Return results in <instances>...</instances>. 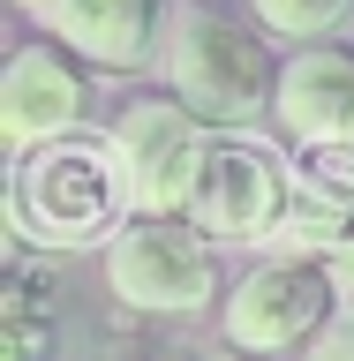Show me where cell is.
<instances>
[{
    "label": "cell",
    "mask_w": 354,
    "mask_h": 361,
    "mask_svg": "<svg viewBox=\"0 0 354 361\" xmlns=\"http://www.w3.org/2000/svg\"><path fill=\"white\" fill-rule=\"evenodd\" d=\"M136 219V188L113 143L98 135H61L16 158V188H8V226L23 248H106Z\"/></svg>",
    "instance_id": "1"
},
{
    "label": "cell",
    "mask_w": 354,
    "mask_h": 361,
    "mask_svg": "<svg viewBox=\"0 0 354 361\" xmlns=\"http://www.w3.org/2000/svg\"><path fill=\"white\" fill-rule=\"evenodd\" d=\"M158 68H166V90H174L189 113H203L211 128H242L279 98V53L264 45V30L219 16V8H181L166 23V45H158Z\"/></svg>",
    "instance_id": "2"
},
{
    "label": "cell",
    "mask_w": 354,
    "mask_h": 361,
    "mask_svg": "<svg viewBox=\"0 0 354 361\" xmlns=\"http://www.w3.org/2000/svg\"><path fill=\"white\" fill-rule=\"evenodd\" d=\"M106 286L136 316H196L219 301V256L196 219H129L106 241Z\"/></svg>",
    "instance_id": "3"
},
{
    "label": "cell",
    "mask_w": 354,
    "mask_h": 361,
    "mask_svg": "<svg viewBox=\"0 0 354 361\" xmlns=\"http://www.w3.org/2000/svg\"><path fill=\"white\" fill-rule=\"evenodd\" d=\"M339 316V286L317 256H264L219 301V331L234 354H302Z\"/></svg>",
    "instance_id": "4"
},
{
    "label": "cell",
    "mask_w": 354,
    "mask_h": 361,
    "mask_svg": "<svg viewBox=\"0 0 354 361\" xmlns=\"http://www.w3.org/2000/svg\"><path fill=\"white\" fill-rule=\"evenodd\" d=\"M302 180L287 173V158L256 143L242 128H219L211 135V151L196 166V188H189V219L211 233V241H271L279 219H287V203Z\"/></svg>",
    "instance_id": "5"
},
{
    "label": "cell",
    "mask_w": 354,
    "mask_h": 361,
    "mask_svg": "<svg viewBox=\"0 0 354 361\" xmlns=\"http://www.w3.org/2000/svg\"><path fill=\"white\" fill-rule=\"evenodd\" d=\"M211 121L189 113L166 90V98H136V106L113 113V151L129 166V188H136V219H189V188H196V166L211 151Z\"/></svg>",
    "instance_id": "6"
},
{
    "label": "cell",
    "mask_w": 354,
    "mask_h": 361,
    "mask_svg": "<svg viewBox=\"0 0 354 361\" xmlns=\"http://www.w3.org/2000/svg\"><path fill=\"white\" fill-rule=\"evenodd\" d=\"M90 90H83V61L68 45L38 38V45H16V61L0 68V135L16 151H38V143H61L76 135Z\"/></svg>",
    "instance_id": "7"
},
{
    "label": "cell",
    "mask_w": 354,
    "mask_h": 361,
    "mask_svg": "<svg viewBox=\"0 0 354 361\" xmlns=\"http://www.w3.org/2000/svg\"><path fill=\"white\" fill-rule=\"evenodd\" d=\"M30 16L45 23L53 45H68L76 61L106 68V75L151 68V53L166 45V30H158V0H38Z\"/></svg>",
    "instance_id": "8"
},
{
    "label": "cell",
    "mask_w": 354,
    "mask_h": 361,
    "mask_svg": "<svg viewBox=\"0 0 354 361\" xmlns=\"http://www.w3.org/2000/svg\"><path fill=\"white\" fill-rule=\"evenodd\" d=\"M271 121H279L302 151H339V143H354V53L347 45H302V53L279 68Z\"/></svg>",
    "instance_id": "9"
},
{
    "label": "cell",
    "mask_w": 354,
    "mask_h": 361,
    "mask_svg": "<svg viewBox=\"0 0 354 361\" xmlns=\"http://www.w3.org/2000/svg\"><path fill=\"white\" fill-rule=\"evenodd\" d=\"M53 324H61V279L16 256L0 286V361H53Z\"/></svg>",
    "instance_id": "10"
},
{
    "label": "cell",
    "mask_w": 354,
    "mask_h": 361,
    "mask_svg": "<svg viewBox=\"0 0 354 361\" xmlns=\"http://www.w3.org/2000/svg\"><path fill=\"white\" fill-rule=\"evenodd\" d=\"M249 16H256V30H271V38L324 45L339 23L354 16V0H249Z\"/></svg>",
    "instance_id": "11"
},
{
    "label": "cell",
    "mask_w": 354,
    "mask_h": 361,
    "mask_svg": "<svg viewBox=\"0 0 354 361\" xmlns=\"http://www.w3.org/2000/svg\"><path fill=\"white\" fill-rule=\"evenodd\" d=\"M302 361H354V316L339 309L332 324H324V331H317L309 346H302Z\"/></svg>",
    "instance_id": "12"
},
{
    "label": "cell",
    "mask_w": 354,
    "mask_h": 361,
    "mask_svg": "<svg viewBox=\"0 0 354 361\" xmlns=\"http://www.w3.org/2000/svg\"><path fill=\"white\" fill-rule=\"evenodd\" d=\"M324 271H332V286H339V309L354 316V226H347V241L324 256Z\"/></svg>",
    "instance_id": "13"
},
{
    "label": "cell",
    "mask_w": 354,
    "mask_h": 361,
    "mask_svg": "<svg viewBox=\"0 0 354 361\" xmlns=\"http://www.w3.org/2000/svg\"><path fill=\"white\" fill-rule=\"evenodd\" d=\"M121 361H143V354H121Z\"/></svg>",
    "instance_id": "14"
},
{
    "label": "cell",
    "mask_w": 354,
    "mask_h": 361,
    "mask_svg": "<svg viewBox=\"0 0 354 361\" xmlns=\"http://www.w3.org/2000/svg\"><path fill=\"white\" fill-rule=\"evenodd\" d=\"M23 8H38V0H23Z\"/></svg>",
    "instance_id": "15"
}]
</instances>
